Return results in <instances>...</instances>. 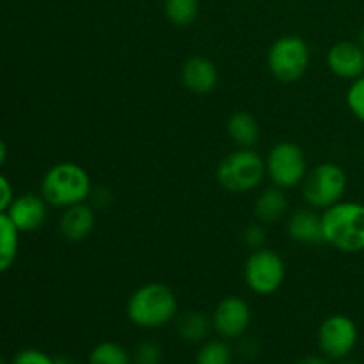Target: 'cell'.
I'll use <instances>...</instances> for the list:
<instances>
[{
  "label": "cell",
  "instance_id": "cell-1",
  "mask_svg": "<svg viewBox=\"0 0 364 364\" xmlns=\"http://www.w3.org/2000/svg\"><path fill=\"white\" fill-rule=\"evenodd\" d=\"M178 315V299L164 283H146L130 295L127 316L141 329H160L173 322Z\"/></svg>",
  "mask_w": 364,
  "mask_h": 364
},
{
  "label": "cell",
  "instance_id": "cell-2",
  "mask_svg": "<svg viewBox=\"0 0 364 364\" xmlns=\"http://www.w3.org/2000/svg\"><path fill=\"white\" fill-rule=\"evenodd\" d=\"M323 242L341 252L364 251V205L340 201L322 213Z\"/></svg>",
  "mask_w": 364,
  "mask_h": 364
},
{
  "label": "cell",
  "instance_id": "cell-3",
  "mask_svg": "<svg viewBox=\"0 0 364 364\" xmlns=\"http://www.w3.org/2000/svg\"><path fill=\"white\" fill-rule=\"evenodd\" d=\"M92 192L91 176L75 162H59L50 167L41 181V196L50 206L70 208L89 199Z\"/></svg>",
  "mask_w": 364,
  "mask_h": 364
},
{
  "label": "cell",
  "instance_id": "cell-4",
  "mask_svg": "<svg viewBox=\"0 0 364 364\" xmlns=\"http://www.w3.org/2000/svg\"><path fill=\"white\" fill-rule=\"evenodd\" d=\"M217 181L230 192H251L265 180V159L252 148H237L217 166Z\"/></svg>",
  "mask_w": 364,
  "mask_h": 364
},
{
  "label": "cell",
  "instance_id": "cell-5",
  "mask_svg": "<svg viewBox=\"0 0 364 364\" xmlns=\"http://www.w3.org/2000/svg\"><path fill=\"white\" fill-rule=\"evenodd\" d=\"M311 63V50L301 36H281L267 53V66L272 77L283 84L301 80Z\"/></svg>",
  "mask_w": 364,
  "mask_h": 364
},
{
  "label": "cell",
  "instance_id": "cell-6",
  "mask_svg": "<svg viewBox=\"0 0 364 364\" xmlns=\"http://www.w3.org/2000/svg\"><path fill=\"white\" fill-rule=\"evenodd\" d=\"M347 183L343 167L334 162H323L308 171L302 181V196L311 208L327 210L343 201Z\"/></svg>",
  "mask_w": 364,
  "mask_h": 364
},
{
  "label": "cell",
  "instance_id": "cell-7",
  "mask_svg": "<svg viewBox=\"0 0 364 364\" xmlns=\"http://www.w3.org/2000/svg\"><path fill=\"white\" fill-rule=\"evenodd\" d=\"M267 176L274 187L283 191L302 185L308 174V160L304 149L291 141H281L272 146L265 159Z\"/></svg>",
  "mask_w": 364,
  "mask_h": 364
},
{
  "label": "cell",
  "instance_id": "cell-8",
  "mask_svg": "<svg viewBox=\"0 0 364 364\" xmlns=\"http://www.w3.org/2000/svg\"><path fill=\"white\" fill-rule=\"evenodd\" d=\"M287 267L274 249L262 247L251 252L244 267V279L249 290L256 295H272L283 287Z\"/></svg>",
  "mask_w": 364,
  "mask_h": 364
},
{
  "label": "cell",
  "instance_id": "cell-9",
  "mask_svg": "<svg viewBox=\"0 0 364 364\" xmlns=\"http://www.w3.org/2000/svg\"><path fill=\"white\" fill-rule=\"evenodd\" d=\"M358 338V326L350 316L331 315L318 329V347L326 358L343 361L355 348Z\"/></svg>",
  "mask_w": 364,
  "mask_h": 364
},
{
  "label": "cell",
  "instance_id": "cell-10",
  "mask_svg": "<svg viewBox=\"0 0 364 364\" xmlns=\"http://www.w3.org/2000/svg\"><path fill=\"white\" fill-rule=\"evenodd\" d=\"M251 320L252 313L247 301L237 295H230L224 297L213 309L212 326L223 340H238L247 333Z\"/></svg>",
  "mask_w": 364,
  "mask_h": 364
},
{
  "label": "cell",
  "instance_id": "cell-11",
  "mask_svg": "<svg viewBox=\"0 0 364 364\" xmlns=\"http://www.w3.org/2000/svg\"><path fill=\"white\" fill-rule=\"evenodd\" d=\"M48 206L43 196L21 194L13 199L6 213L20 233H32L45 224Z\"/></svg>",
  "mask_w": 364,
  "mask_h": 364
},
{
  "label": "cell",
  "instance_id": "cell-12",
  "mask_svg": "<svg viewBox=\"0 0 364 364\" xmlns=\"http://www.w3.org/2000/svg\"><path fill=\"white\" fill-rule=\"evenodd\" d=\"M327 66L336 77L355 80L364 75V48L354 41L336 43L327 52Z\"/></svg>",
  "mask_w": 364,
  "mask_h": 364
},
{
  "label": "cell",
  "instance_id": "cell-13",
  "mask_svg": "<svg viewBox=\"0 0 364 364\" xmlns=\"http://www.w3.org/2000/svg\"><path fill=\"white\" fill-rule=\"evenodd\" d=\"M181 84L198 96L210 95L219 84V71L210 59L194 55L181 66Z\"/></svg>",
  "mask_w": 364,
  "mask_h": 364
},
{
  "label": "cell",
  "instance_id": "cell-14",
  "mask_svg": "<svg viewBox=\"0 0 364 364\" xmlns=\"http://www.w3.org/2000/svg\"><path fill=\"white\" fill-rule=\"evenodd\" d=\"M96 226V213L95 208L87 203L64 208L63 215L59 219V231L64 240L71 244L84 242L89 235L95 231Z\"/></svg>",
  "mask_w": 364,
  "mask_h": 364
},
{
  "label": "cell",
  "instance_id": "cell-15",
  "mask_svg": "<svg viewBox=\"0 0 364 364\" xmlns=\"http://www.w3.org/2000/svg\"><path fill=\"white\" fill-rule=\"evenodd\" d=\"M288 237L302 245L323 244L322 215L311 208L295 210L287 220Z\"/></svg>",
  "mask_w": 364,
  "mask_h": 364
},
{
  "label": "cell",
  "instance_id": "cell-16",
  "mask_svg": "<svg viewBox=\"0 0 364 364\" xmlns=\"http://www.w3.org/2000/svg\"><path fill=\"white\" fill-rule=\"evenodd\" d=\"M288 212V199L284 191L279 187L265 188L255 201V217L258 223L270 226L276 224L287 215Z\"/></svg>",
  "mask_w": 364,
  "mask_h": 364
},
{
  "label": "cell",
  "instance_id": "cell-17",
  "mask_svg": "<svg viewBox=\"0 0 364 364\" xmlns=\"http://www.w3.org/2000/svg\"><path fill=\"white\" fill-rule=\"evenodd\" d=\"M174 320H176L178 336L187 343H203L213 329L212 318L198 309H188L181 315H176Z\"/></svg>",
  "mask_w": 364,
  "mask_h": 364
},
{
  "label": "cell",
  "instance_id": "cell-18",
  "mask_svg": "<svg viewBox=\"0 0 364 364\" xmlns=\"http://www.w3.org/2000/svg\"><path fill=\"white\" fill-rule=\"evenodd\" d=\"M226 128L237 148H252L258 144L259 135H262L258 119L245 110H237L231 114Z\"/></svg>",
  "mask_w": 364,
  "mask_h": 364
},
{
  "label": "cell",
  "instance_id": "cell-19",
  "mask_svg": "<svg viewBox=\"0 0 364 364\" xmlns=\"http://www.w3.org/2000/svg\"><path fill=\"white\" fill-rule=\"evenodd\" d=\"M20 247V231L7 213H0V274L9 270L16 262Z\"/></svg>",
  "mask_w": 364,
  "mask_h": 364
},
{
  "label": "cell",
  "instance_id": "cell-20",
  "mask_svg": "<svg viewBox=\"0 0 364 364\" xmlns=\"http://www.w3.org/2000/svg\"><path fill=\"white\" fill-rule=\"evenodd\" d=\"M164 14L176 27H188L198 20L199 0H164Z\"/></svg>",
  "mask_w": 364,
  "mask_h": 364
},
{
  "label": "cell",
  "instance_id": "cell-21",
  "mask_svg": "<svg viewBox=\"0 0 364 364\" xmlns=\"http://www.w3.org/2000/svg\"><path fill=\"white\" fill-rule=\"evenodd\" d=\"M132 355L116 341H102L89 354V364H132Z\"/></svg>",
  "mask_w": 364,
  "mask_h": 364
},
{
  "label": "cell",
  "instance_id": "cell-22",
  "mask_svg": "<svg viewBox=\"0 0 364 364\" xmlns=\"http://www.w3.org/2000/svg\"><path fill=\"white\" fill-rule=\"evenodd\" d=\"M233 350L226 340H206L196 355V364H231Z\"/></svg>",
  "mask_w": 364,
  "mask_h": 364
},
{
  "label": "cell",
  "instance_id": "cell-23",
  "mask_svg": "<svg viewBox=\"0 0 364 364\" xmlns=\"http://www.w3.org/2000/svg\"><path fill=\"white\" fill-rule=\"evenodd\" d=\"M347 105L350 112L364 123V75L352 80L350 87L347 91Z\"/></svg>",
  "mask_w": 364,
  "mask_h": 364
},
{
  "label": "cell",
  "instance_id": "cell-24",
  "mask_svg": "<svg viewBox=\"0 0 364 364\" xmlns=\"http://www.w3.org/2000/svg\"><path fill=\"white\" fill-rule=\"evenodd\" d=\"M132 359L135 364H160L162 363V347L156 341L146 340L135 347Z\"/></svg>",
  "mask_w": 364,
  "mask_h": 364
},
{
  "label": "cell",
  "instance_id": "cell-25",
  "mask_svg": "<svg viewBox=\"0 0 364 364\" xmlns=\"http://www.w3.org/2000/svg\"><path fill=\"white\" fill-rule=\"evenodd\" d=\"M244 244L247 245L251 251H256V249L267 247V230L265 224L262 223H252L249 224L244 230Z\"/></svg>",
  "mask_w": 364,
  "mask_h": 364
},
{
  "label": "cell",
  "instance_id": "cell-26",
  "mask_svg": "<svg viewBox=\"0 0 364 364\" xmlns=\"http://www.w3.org/2000/svg\"><path fill=\"white\" fill-rule=\"evenodd\" d=\"M11 364H53V358H50L45 352L38 348H25L14 355Z\"/></svg>",
  "mask_w": 364,
  "mask_h": 364
},
{
  "label": "cell",
  "instance_id": "cell-27",
  "mask_svg": "<svg viewBox=\"0 0 364 364\" xmlns=\"http://www.w3.org/2000/svg\"><path fill=\"white\" fill-rule=\"evenodd\" d=\"M14 194H13V187H11L9 180L0 173V213H6L9 205L13 203Z\"/></svg>",
  "mask_w": 364,
  "mask_h": 364
},
{
  "label": "cell",
  "instance_id": "cell-28",
  "mask_svg": "<svg viewBox=\"0 0 364 364\" xmlns=\"http://www.w3.org/2000/svg\"><path fill=\"white\" fill-rule=\"evenodd\" d=\"M89 198H92V201H95V205L98 206V208H103V206H107L110 203V192L107 191V188L100 187V188H92L91 196Z\"/></svg>",
  "mask_w": 364,
  "mask_h": 364
},
{
  "label": "cell",
  "instance_id": "cell-29",
  "mask_svg": "<svg viewBox=\"0 0 364 364\" xmlns=\"http://www.w3.org/2000/svg\"><path fill=\"white\" fill-rule=\"evenodd\" d=\"M295 364H329V361L322 358V355H306V358L299 359Z\"/></svg>",
  "mask_w": 364,
  "mask_h": 364
},
{
  "label": "cell",
  "instance_id": "cell-30",
  "mask_svg": "<svg viewBox=\"0 0 364 364\" xmlns=\"http://www.w3.org/2000/svg\"><path fill=\"white\" fill-rule=\"evenodd\" d=\"M6 159H7V146L6 142L0 139V167H2V164L6 162Z\"/></svg>",
  "mask_w": 364,
  "mask_h": 364
},
{
  "label": "cell",
  "instance_id": "cell-31",
  "mask_svg": "<svg viewBox=\"0 0 364 364\" xmlns=\"http://www.w3.org/2000/svg\"><path fill=\"white\" fill-rule=\"evenodd\" d=\"M53 364H77L71 358L66 355H59V358H53Z\"/></svg>",
  "mask_w": 364,
  "mask_h": 364
},
{
  "label": "cell",
  "instance_id": "cell-32",
  "mask_svg": "<svg viewBox=\"0 0 364 364\" xmlns=\"http://www.w3.org/2000/svg\"><path fill=\"white\" fill-rule=\"evenodd\" d=\"M358 43L364 48V25H363L361 31H359V41H358Z\"/></svg>",
  "mask_w": 364,
  "mask_h": 364
},
{
  "label": "cell",
  "instance_id": "cell-33",
  "mask_svg": "<svg viewBox=\"0 0 364 364\" xmlns=\"http://www.w3.org/2000/svg\"><path fill=\"white\" fill-rule=\"evenodd\" d=\"M340 364H358V363H355V361H345V359H343V361H341Z\"/></svg>",
  "mask_w": 364,
  "mask_h": 364
},
{
  "label": "cell",
  "instance_id": "cell-34",
  "mask_svg": "<svg viewBox=\"0 0 364 364\" xmlns=\"http://www.w3.org/2000/svg\"><path fill=\"white\" fill-rule=\"evenodd\" d=\"M0 364H7V363H6V359H4V358H0Z\"/></svg>",
  "mask_w": 364,
  "mask_h": 364
}]
</instances>
